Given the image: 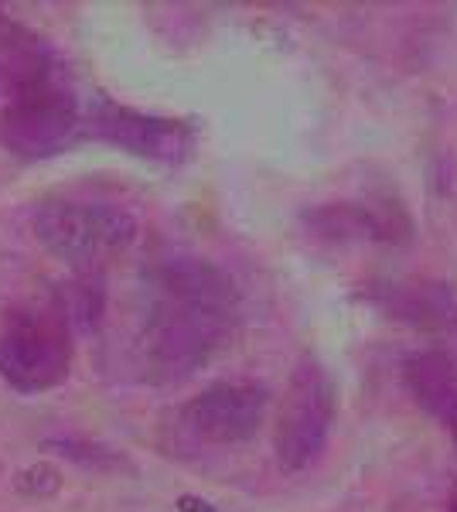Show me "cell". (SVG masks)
Returning a JSON list of instances; mask_svg holds the SVG:
<instances>
[{
    "label": "cell",
    "instance_id": "1",
    "mask_svg": "<svg viewBox=\"0 0 457 512\" xmlns=\"http://www.w3.org/2000/svg\"><path fill=\"white\" fill-rule=\"evenodd\" d=\"M239 325V291L215 263L171 253L140 274L130 355L151 383L205 369Z\"/></svg>",
    "mask_w": 457,
    "mask_h": 512
},
{
    "label": "cell",
    "instance_id": "2",
    "mask_svg": "<svg viewBox=\"0 0 457 512\" xmlns=\"http://www.w3.org/2000/svg\"><path fill=\"white\" fill-rule=\"evenodd\" d=\"M72 332L62 308L31 304L0 328V376L18 393H48L69 379Z\"/></svg>",
    "mask_w": 457,
    "mask_h": 512
},
{
    "label": "cell",
    "instance_id": "3",
    "mask_svg": "<svg viewBox=\"0 0 457 512\" xmlns=\"http://www.w3.org/2000/svg\"><path fill=\"white\" fill-rule=\"evenodd\" d=\"M79 134V103L62 76L48 72L14 89L0 113V144L24 161H41L65 151Z\"/></svg>",
    "mask_w": 457,
    "mask_h": 512
},
{
    "label": "cell",
    "instance_id": "4",
    "mask_svg": "<svg viewBox=\"0 0 457 512\" xmlns=\"http://www.w3.org/2000/svg\"><path fill=\"white\" fill-rule=\"evenodd\" d=\"M137 222L113 205L48 202L35 216V236L55 260L69 267H96L106 256L130 246Z\"/></svg>",
    "mask_w": 457,
    "mask_h": 512
},
{
    "label": "cell",
    "instance_id": "5",
    "mask_svg": "<svg viewBox=\"0 0 457 512\" xmlns=\"http://www.w3.org/2000/svg\"><path fill=\"white\" fill-rule=\"evenodd\" d=\"M335 383H331L328 369L321 366L314 355H304L297 362L294 376H290L284 407L277 417V461L287 472H301L324 451L335 424Z\"/></svg>",
    "mask_w": 457,
    "mask_h": 512
},
{
    "label": "cell",
    "instance_id": "6",
    "mask_svg": "<svg viewBox=\"0 0 457 512\" xmlns=\"http://www.w3.org/2000/svg\"><path fill=\"white\" fill-rule=\"evenodd\" d=\"M270 393L256 383H215L191 396L181 410V427L205 444H246L263 427Z\"/></svg>",
    "mask_w": 457,
    "mask_h": 512
},
{
    "label": "cell",
    "instance_id": "7",
    "mask_svg": "<svg viewBox=\"0 0 457 512\" xmlns=\"http://www.w3.org/2000/svg\"><path fill=\"white\" fill-rule=\"evenodd\" d=\"M96 137H103L106 144L120 147L127 154H137L144 161H161V164H178L185 161L195 147L191 130L181 120H164V117H147L137 110H123L116 103H96L93 117H89Z\"/></svg>",
    "mask_w": 457,
    "mask_h": 512
},
{
    "label": "cell",
    "instance_id": "8",
    "mask_svg": "<svg viewBox=\"0 0 457 512\" xmlns=\"http://www.w3.org/2000/svg\"><path fill=\"white\" fill-rule=\"evenodd\" d=\"M406 386L427 414L457 427V369L447 355H413L406 362Z\"/></svg>",
    "mask_w": 457,
    "mask_h": 512
},
{
    "label": "cell",
    "instance_id": "9",
    "mask_svg": "<svg viewBox=\"0 0 457 512\" xmlns=\"http://www.w3.org/2000/svg\"><path fill=\"white\" fill-rule=\"evenodd\" d=\"M454 512H457V506H454Z\"/></svg>",
    "mask_w": 457,
    "mask_h": 512
}]
</instances>
